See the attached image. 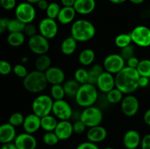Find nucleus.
<instances>
[{
    "label": "nucleus",
    "instance_id": "obj_27",
    "mask_svg": "<svg viewBox=\"0 0 150 149\" xmlns=\"http://www.w3.org/2000/svg\"><path fill=\"white\" fill-rule=\"evenodd\" d=\"M26 35L23 32H11L7 35V41L11 47L18 48L24 43Z\"/></svg>",
    "mask_w": 150,
    "mask_h": 149
},
{
    "label": "nucleus",
    "instance_id": "obj_30",
    "mask_svg": "<svg viewBox=\"0 0 150 149\" xmlns=\"http://www.w3.org/2000/svg\"><path fill=\"white\" fill-rule=\"evenodd\" d=\"M104 70L103 67L100 64H93L90 67L88 72H89V83L95 85L96 82L98 80V78L99 76L102 74Z\"/></svg>",
    "mask_w": 150,
    "mask_h": 149
},
{
    "label": "nucleus",
    "instance_id": "obj_52",
    "mask_svg": "<svg viewBox=\"0 0 150 149\" xmlns=\"http://www.w3.org/2000/svg\"><path fill=\"white\" fill-rule=\"evenodd\" d=\"M63 7H73L76 0H60Z\"/></svg>",
    "mask_w": 150,
    "mask_h": 149
},
{
    "label": "nucleus",
    "instance_id": "obj_25",
    "mask_svg": "<svg viewBox=\"0 0 150 149\" xmlns=\"http://www.w3.org/2000/svg\"><path fill=\"white\" fill-rule=\"evenodd\" d=\"M95 59V53L91 48L83 50L79 55V62L83 67H88L93 64Z\"/></svg>",
    "mask_w": 150,
    "mask_h": 149
},
{
    "label": "nucleus",
    "instance_id": "obj_10",
    "mask_svg": "<svg viewBox=\"0 0 150 149\" xmlns=\"http://www.w3.org/2000/svg\"><path fill=\"white\" fill-rule=\"evenodd\" d=\"M28 46L33 53L38 56L47 54L50 49L48 39L42 36L40 34H37L35 36L29 37Z\"/></svg>",
    "mask_w": 150,
    "mask_h": 149
},
{
    "label": "nucleus",
    "instance_id": "obj_42",
    "mask_svg": "<svg viewBox=\"0 0 150 149\" xmlns=\"http://www.w3.org/2000/svg\"><path fill=\"white\" fill-rule=\"evenodd\" d=\"M13 71V67L9 61L6 60H0V74L8 75Z\"/></svg>",
    "mask_w": 150,
    "mask_h": 149
},
{
    "label": "nucleus",
    "instance_id": "obj_48",
    "mask_svg": "<svg viewBox=\"0 0 150 149\" xmlns=\"http://www.w3.org/2000/svg\"><path fill=\"white\" fill-rule=\"evenodd\" d=\"M142 149H150V134H147L142 138L141 142Z\"/></svg>",
    "mask_w": 150,
    "mask_h": 149
},
{
    "label": "nucleus",
    "instance_id": "obj_9",
    "mask_svg": "<svg viewBox=\"0 0 150 149\" xmlns=\"http://www.w3.org/2000/svg\"><path fill=\"white\" fill-rule=\"evenodd\" d=\"M132 42L142 48L150 46V29L146 26L140 25L130 32Z\"/></svg>",
    "mask_w": 150,
    "mask_h": 149
},
{
    "label": "nucleus",
    "instance_id": "obj_22",
    "mask_svg": "<svg viewBox=\"0 0 150 149\" xmlns=\"http://www.w3.org/2000/svg\"><path fill=\"white\" fill-rule=\"evenodd\" d=\"M96 7L95 0H76L73 8L76 13L86 15L92 13Z\"/></svg>",
    "mask_w": 150,
    "mask_h": 149
},
{
    "label": "nucleus",
    "instance_id": "obj_50",
    "mask_svg": "<svg viewBox=\"0 0 150 149\" xmlns=\"http://www.w3.org/2000/svg\"><path fill=\"white\" fill-rule=\"evenodd\" d=\"M149 83V78L146 77L140 76V78L139 80V86L140 88H146L148 86Z\"/></svg>",
    "mask_w": 150,
    "mask_h": 149
},
{
    "label": "nucleus",
    "instance_id": "obj_2",
    "mask_svg": "<svg viewBox=\"0 0 150 149\" xmlns=\"http://www.w3.org/2000/svg\"><path fill=\"white\" fill-rule=\"evenodd\" d=\"M71 37L77 42H85L91 40L96 34L93 23L86 19H78L72 23L70 29Z\"/></svg>",
    "mask_w": 150,
    "mask_h": 149
},
{
    "label": "nucleus",
    "instance_id": "obj_47",
    "mask_svg": "<svg viewBox=\"0 0 150 149\" xmlns=\"http://www.w3.org/2000/svg\"><path fill=\"white\" fill-rule=\"evenodd\" d=\"M139 62H140V60L136 56H133L131 58H128V59L126 61V66L130 68L136 69L139 66Z\"/></svg>",
    "mask_w": 150,
    "mask_h": 149
},
{
    "label": "nucleus",
    "instance_id": "obj_45",
    "mask_svg": "<svg viewBox=\"0 0 150 149\" xmlns=\"http://www.w3.org/2000/svg\"><path fill=\"white\" fill-rule=\"evenodd\" d=\"M0 6L5 10H11L16 7V0H0Z\"/></svg>",
    "mask_w": 150,
    "mask_h": 149
},
{
    "label": "nucleus",
    "instance_id": "obj_49",
    "mask_svg": "<svg viewBox=\"0 0 150 149\" xmlns=\"http://www.w3.org/2000/svg\"><path fill=\"white\" fill-rule=\"evenodd\" d=\"M9 20L10 19L7 18H0V34L7 30Z\"/></svg>",
    "mask_w": 150,
    "mask_h": 149
},
{
    "label": "nucleus",
    "instance_id": "obj_6",
    "mask_svg": "<svg viewBox=\"0 0 150 149\" xmlns=\"http://www.w3.org/2000/svg\"><path fill=\"white\" fill-rule=\"evenodd\" d=\"M103 118V114L99 108L95 106H90L85 108L80 114L79 119L88 127H96L100 125Z\"/></svg>",
    "mask_w": 150,
    "mask_h": 149
},
{
    "label": "nucleus",
    "instance_id": "obj_13",
    "mask_svg": "<svg viewBox=\"0 0 150 149\" xmlns=\"http://www.w3.org/2000/svg\"><path fill=\"white\" fill-rule=\"evenodd\" d=\"M123 114L127 117H133L137 114L139 110V102L136 96L127 94L120 102Z\"/></svg>",
    "mask_w": 150,
    "mask_h": 149
},
{
    "label": "nucleus",
    "instance_id": "obj_57",
    "mask_svg": "<svg viewBox=\"0 0 150 149\" xmlns=\"http://www.w3.org/2000/svg\"><path fill=\"white\" fill-rule=\"evenodd\" d=\"M39 1H40V0H25V1H26V2L32 4H37Z\"/></svg>",
    "mask_w": 150,
    "mask_h": 149
},
{
    "label": "nucleus",
    "instance_id": "obj_31",
    "mask_svg": "<svg viewBox=\"0 0 150 149\" xmlns=\"http://www.w3.org/2000/svg\"><path fill=\"white\" fill-rule=\"evenodd\" d=\"M123 95H124V93L120 89L115 87L106 93V99L111 104L120 103L122 102L123 97H124Z\"/></svg>",
    "mask_w": 150,
    "mask_h": 149
},
{
    "label": "nucleus",
    "instance_id": "obj_38",
    "mask_svg": "<svg viewBox=\"0 0 150 149\" xmlns=\"http://www.w3.org/2000/svg\"><path fill=\"white\" fill-rule=\"evenodd\" d=\"M42 141L48 146H54L59 143L58 137L54 131H45L42 136Z\"/></svg>",
    "mask_w": 150,
    "mask_h": 149
},
{
    "label": "nucleus",
    "instance_id": "obj_4",
    "mask_svg": "<svg viewBox=\"0 0 150 149\" xmlns=\"http://www.w3.org/2000/svg\"><path fill=\"white\" fill-rule=\"evenodd\" d=\"M98 98V89L96 86L91 83L81 85L75 99L79 106L81 108H88L93 106Z\"/></svg>",
    "mask_w": 150,
    "mask_h": 149
},
{
    "label": "nucleus",
    "instance_id": "obj_14",
    "mask_svg": "<svg viewBox=\"0 0 150 149\" xmlns=\"http://www.w3.org/2000/svg\"><path fill=\"white\" fill-rule=\"evenodd\" d=\"M95 86L100 91L107 93L116 87L115 77L111 73L104 71L98 78Z\"/></svg>",
    "mask_w": 150,
    "mask_h": 149
},
{
    "label": "nucleus",
    "instance_id": "obj_29",
    "mask_svg": "<svg viewBox=\"0 0 150 149\" xmlns=\"http://www.w3.org/2000/svg\"><path fill=\"white\" fill-rule=\"evenodd\" d=\"M51 67V59L47 54L38 56L35 61V69L40 72H45Z\"/></svg>",
    "mask_w": 150,
    "mask_h": 149
},
{
    "label": "nucleus",
    "instance_id": "obj_56",
    "mask_svg": "<svg viewBox=\"0 0 150 149\" xmlns=\"http://www.w3.org/2000/svg\"><path fill=\"white\" fill-rule=\"evenodd\" d=\"M131 3L134 4H141L145 1V0H129Z\"/></svg>",
    "mask_w": 150,
    "mask_h": 149
},
{
    "label": "nucleus",
    "instance_id": "obj_26",
    "mask_svg": "<svg viewBox=\"0 0 150 149\" xmlns=\"http://www.w3.org/2000/svg\"><path fill=\"white\" fill-rule=\"evenodd\" d=\"M58 122L57 118L54 115L49 114L40 118L41 129L45 131H54Z\"/></svg>",
    "mask_w": 150,
    "mask_h": 149
},
{
    "label": "nucleus",
    "instance_id": "obj_58",
    "mask_svg": "<svg viewBox=\"0 0 150 149\" xmlns=\"http://www.w3.org/2000/svg\"><path fill=\"white\" fill-rule=\"evenodd\" d=\"M103 149H114V148H111V147H106V148H103Z\"/></svg>",
    "mask_w": 150,
    "mask_h": 149
},
{
    "label": "nucleus",
    "instance_id": "obj_16",
    "mask_svg": "<svg viewBox=\"0 0 150 149\" xmlns=\"http://www.w3.org/2000/svg\"><path fill=\"white\" fill-rule=\"evenodd\" d=\"M44 73L48 83L51 85L62 84L65 80V73L58 67H51Z\"/></svg>",
    "mask_w": 150,
    "mask_h": 149
},
{
    "label": "nucleus",
    "instance_id": "obj_37",
    "mask_svg": "<svg viewBox=\"0 0 150 149\" xmlns=\"http://www.w3.org/2000/svg\"><path fill=\"white\" fill-rule=\"evenodd\" d=\"M62 7H60V5L57 2H51L48 4V7L47 10H45L47 17L51 19H57L58 17V15L59 13L60 10Z\"/></svg>",
    "mask_w": 150,
    "mask_h": 149
},
{
    "label": "nucleus",
    "instance_id": "obj_17",
    "mask_svg": "<svg viewBox=\"0 0 150 149\" xmlns=\"http://www.w3.org/2000/svg\"><path fill=\"white\" fill-rule=\"evenodd\" d=\"M54 131L57 134L59 140H68L74 133L73 132V124L69 120L59 121Z\"/></svg>",
    "mask_w": 150,
    "mask_h": 149
},
{
    "label": "nucleus",
    "instance_id": "obj_8",
    "mask_svg": "<svg viewBox=\"0 0 150 149\" xmlns=\"http://www.w3.org/2000/svg\"><path fill=\"white\" fill-rule=\"evenodd\" d=\"M103 67L105 71L116 75L126 67V61L120 54L112 53L104 58Z\"/></svg>",
    "mask_w": 150,
    "mask_h": 149
},
{
    "label": "nucleus",
    "instance_id": "obj_54",
    "mask_svg": "<svg viewBox=\"0 0 150 149\" xmlns=\"http://www.w3.org/2000/svg\"><path fill=\"white\" fill-rule=\"evenodd\" d=\"M0 149H18L17 147L13 143H7V144H4L1 146Z\"/></svg>",
    "mask_w": 150,
    "mask_h": 149
},
{
    "label": "nucleus",
    "instance_id": "obj_35",
    "mask_svg": "<svg viewBox=\"0 0 150 149\" xmlns=\"http://www.w3.org/2000/svg\"><path fill=\"white\" fill-rule=\"evenodd\" d=\"M74 79L80 85L86 84L89 83V72L84 68H79L74 73Z\"/></svg>",
    "mask_w": 150,
    "mask_h": 149
},
{
    "label": "nucleus",
    "instance_id": "obj_23",
    "mask_svg": "<svg viewBox=\"0 0 150 149\" xmlns=\"http://www.w3.org/2000/svg\"><path fill=\"white\" fill-rule=\"evenodd\" d=\"M76 12L73 7H63L60 10L57 17V20L62 25L73 23L76 18Z\"/></svg>",
    "mask_w": 150,
    "mask_h": 149
},
{
    "label": "nucleus",
    "instance_id": "obj_21",
    "mask_svg": "<svg viewBox=\"0 0 150 149\" xmlns=\"http://www.w3.org/2000/svg\"><path fill=\"white\" fill-rule=\"evenodd\" d=\"M16 127L9 123L0 125V143L2 145L13 143L16 137Z\"/></svg>",
    "mask_w": 150,
    "mask_h": 149
},
{
    "label": "nucleus",
    "instance_id": "obj_24",
    "mask_svg": "<svg viewBox=\"0 0 150 149\" xmlns=\"http://www.w3.org/2000/svg\"><path fill=\"white\" fill-rule=\"evenodd\" d=\"M77 41L73 37H68L62 42L61 46H60L61 52L65 56L72 55L77 49Z\"/></svg>",
    "mask_w": 150,
    "mask_h": 149
},
{
    "label": "nucleus",
    "instance_id": "obj_1",
    "mask_svg": "<svg viewBox=\"0 0 150 149\" xmlns=\"http://www.w3.org/2000/svg\"><path fill=\"white\" fill-rule=\"evenodd\" d=\"M140 74L136 69L126 66L115 75L116 87L124 94H131L139 88Z\"/></svg>",
    "mask_w": 150,
    "mask_h": 149
},
{
    "label": "nucleus",
    "instance_id": "obj_15",
    "mask_svg": "<svg viewBox=\"0 0 150 149\" xmlns=\"http://www.w3.org/2000/svg\"><path fill=\"white\" fill-rule=\"evenodd\" d=\"M13 143L18 149H36L38 141L33 134L23 132L18 134Z\"/></svg>",
    "mask_w": 150,
    "mask_h": 149
},
{
    "label": "nucleus",
    "instance_id": "obj_5",
    "mask_svg": "<svg viewBox=\"0 0 150 149\" xmlns=\"http://www.w3.org/2000/svg\"><path fill=\"white\" fill-rule=\"evenodd\" d=\"M54 102V100L49 95H38L32 102V112L39 116L40 118L49 115L52 112Z\"/></svg>",
    "mask_w": 150,
    "mask_h": 149
},
{
    "label": "nucleus",
    "instance_id": "obj_46",
    "mask_svg": "<svg viewBox=\"0 0 150 149\" xmlns=\"http://www.w3.org/2000/svg\"><path fill=\"white\" fill-rule=\"evenodd\" d=\"M76 149H100L99 147L95 143H92V142L86 141L83 142V143H80Z\"/></svg>",
    "mask_w": 150,
    "mask_h": 149
},
{
    "label": "nucleus",
    "instance_id": "obj_53",
    "mask_svg": "<svg viewBox=\"0 0 150 149\" xmlns=\"http://www.w3.org/2000/svg\"><path fill=\"white\" fill-rule=\"evenodd\" d=\"M144 121L146 125L150 126V108L148 109L144 114Z\"/></svg>",
    "mask_w": 150,
    "mask_h": 149
},
{
    "label": "nucleus",
    "instance_id": "obj_28",
    "mask_svg": "<svg viewBox=\"0 0 150 149\" xmlns=\"http://www.w3.org/2000/svg\"><path fill=\"white\" fill-rule=\"evenodd\" d=\"M80 86L81 85L75 79H70V80H66L63 84L66 96H70V97L76 96Z\"/></svg>",
    "mask_w": 150,
    "mask_h": 149
},
{
    "label": "nucleus",
    "instance_id": "obj_39",
    "mask_svg": "<svg viewBox=\"0 0 150 149\" xmlns=\"http://www.w3.org/2000/svg\"><path fill=\"white\" fill-rule=\"evenodd\" d=\"M24 118L25 117L23 116V114L21 113V112H13V114L10 115V118H9L8 123L15 127H20V126L23 125V121H24Z\"/></svg>",
    "mask_w": 150,
    "mask_h": 149
},
{
    "label": "nucleus",
    "instance_id": "obj_32",
    "mask_svg": "<svg viewBox=\"0 0 150 149\" xmlns=\"http://www.w3.org/2000/svg\"><path fill=\"white\" fill-rule=\"evenodd\" d=\"M50 96H51V98L54 101L64 99V97L66 96V94L65 92H64L63 85H51V89H50Z\"/></svg>",
    "mask_w": 150,
    "mask_h": 149
},
{
    "label": "nucleus",
    "instance_id": "obj_18",
    "mask_svg": "<svg viewBox=\"0 0 150 149\" xmlns=\"http://www.w3.org/2000/svg\"><path fill=\"white\" fill-rule=\"evenodd\" d=\"M107 134L108 133L105 127L98 125L89 128V129L86 131V138L88 141L97 144V143L104 141L106 139Z\"/></svg>",
    "mask_w": 150,
    "mask_h": 149
},
{
    "label": "nucleus",
    "instance_id": "obj_55",
    "mask_svg": "<svg viewBox=\"0 0 150 149\" xmlns=\"http://www.w3.org/2000/svg\"><path fill=\"white\" fill-rule=\"evenodd\" d=\"M110 2L113 3V4H122V3L125 2L127 0H108Z\"/></svg>",
    "mask_w": 150,
    "mask_h": 149
},
{
    "label": "nucleus",
    "instance_id": "obj_43",
    "mask_svg": "<svg viewBox=\"0 0 150 149\" xmlns=\"http://www.w3.org/2000/svg\"><path fill=\"white\" fill-rule=\"evenodd\" d=\"M86 128H87V127L80 119L77 120L73 124V132L77 134H83L86 131Z\"/></svg>",
    "mask_w": 150,
    "mask_h": 149
},
{
    "label": "nucleus",
    "instance_id": "obj_51",
    "mask_svg": "<svg viewBox=\"0 0 150 149\" xmlns=\"http://www.w3.org/2000/svg\"><path fill=\"white\" fill-rule=\"evenodd\" d=\"M48 4L49 3L46 1V0H40V1H38V3L37 4L38 7L41 10H46L47 8L48 7Z\"/></svg>",
    "mask_w": 150,
    "mask_h": 149
},
{
    "label": "nucleus",
    "instance_id": "obj_40",
    "mask_svg": "<svg viewBox=\"0 0 150 149\" xmlns=\"http://www.w3.org/2000/svg\"><path fill=\"white\" fill-rule=\"evenodd\" d=\"M13 72L17 77H20V78H24L26 75L28 74L29 72H28L27 69L25 67L23 64H17L13 67Z\"/></svg>",
    "mask_w": 150,
    "mask_h": 149
},
{
    "label": "nucleus",
    "instance_id": "obj_3",
    "mask_svg": "<svg viewBox=\"0 0 150 149\" xmlns=\"http://www.w3.org/2000/svg\"><path fill=\"white\" fill-rule=\"evenodd\" d=\"M45 73L35 70L28 73L23 79V86L27 91L32 93H39L48 86Z\"/></svg>",
    "mask_w": 150,
    "mask_h": 149
},
{
    "label": "nucleus",
    "instance_id": "obj_44",
    "mask_svg": "<svg viewBox=\"0 0 150 149\" xmlns=\"http://www.w3.org/2000/svg\"><path fill=\"white\" fill-rule=\"evenodd\" d=\"M37 32H38V29L37 27L34 24H32V23H27V24L25 25L24 30H23V33L26 36L31 37L35 36V34H37Z\"/></svg>",
    "mask_w": 150,
    "mask_h": 149
},
{
    "label": "nucleus",
    "instance_id": "obj_19",
    "mask_svg": "<svg viewBox=\"0 0 150 149\" xmlns=\"http://www.w3.org/2000/svg\"><path fill=\"white\" fill-rule=\"evenodd\" d=\"M142 142V137L138 131L130 129L126 131L123 137V145L126 149H136Z\"/></svg>",
    "mask_w": 150,
    "mask_h": 149
},
{
    "label": "nucleus",
    "instance_id": "obj_33",
    "mask_svg": "<svg viewBox=\"0 0 150 149\" xmlns=\"http://www.w3.org/2000/svg\"><path fill=\"white\" fill-rule=\"evenodd\" d=\"M131 42L132 39L130 33L120 34L117 35L114 39V43H115L116 46L120 48V49L129 45H131Z\"/></svg>",
    "mask_w": 150,
    "mask_h": 149
},
{
    "label": "nucleus",
    "instance_id": "obj_36",
    "mask_svg": "<svg viewBox=\"0 0 150 149\" xmlns=\"http://www.w3.org/2000/svg\"><path fill=\"white\" fill-rule=\"evenodd\" d=\"M136 70H137L138 72L140 74V76H143V77H146L150 78V60H141Z\"/></svg>",
    "mask_w": 150,
    "mask_h": 149
},
{
    "label": "nucleus",
    "instance_id": "obj_41",
    "mask_svg": "<svg viewBox=\"0 0 150 149\" xmlns=\"http://www.w3.org/2000/svg\"><path fill=\"white\" fill-rule=\"evenodd\" d=\"M120 55L124 58L125 61H127L128 58L134 56L135 54V48L132 45H129L125 48H122L120 51Z\"/></svg>",
    "mask_w": 150,
    "mask_h": 149
},
{
    "label": "nucleus",
    "instance_id": "obj_12",
    "mask_svg": "<svg viewBox=\"0 0 150 149\" xmlns=\"http://www.w3.org/2000/svg\"><path fill=\"white\" fill-rule=\"evenodd\" d=\"M38 30L42 36L49 40L54 39L58 34V24L54 19L46 17L40 20Z\"/></svg>",
    "mask_w": 150,
    "mask_h": 149
},
{
    "label": "nucleus",
    "instance_id": "obj_11",
    "mask_svg": "<svg viewBox=\"0 0 150 149\" xmlns=\"http://www.w3.org/2000/svg\"><path fill=\"white\" fill-rule=\"evenodd\" d=\"M52 113L59 121H67L72 118L73 112L71 106L67 101L60 99L54 102Z\"/></svg>",
    "mask_w": 150,
    "mask_h": 149
},
{
    "label": "nucleus",
    "instance_id": "obj_7",
    "mask_svg": "<svg viewBox=\"0 0 150 149\" xmlns=\"http://www.w3.org/2000/svg\"><path fill=\"white\" fill-rule=\"evenodd\" d=\"M36 9L33 4L26 1L19 3L15 8L16 18L18 19L25 24L31 23L36 18Z\"/></svg>",
    "mask_w": 150,
    "mask_h": 149
},
{
    "label": "nucleus",
    "instance_id": "obj_34",
    "mask_svg": "<svg viewBox=\"0 0 150 149\" xmlns=\"http://www.w3.org/2000/svg\"><path fill=\"white\" fill-rule=\"evenodd\" d=\"M25 23L19 20L18 19H10L7 30L10 33L11 32H23L25 28Z\"/></svg>",
    "mask_w": 150,
    "mask_h": 149
},
{
    "label": "nucleus",
    "instance_id": "obj_20",
    "mask_svg": "<svg viewBox=\"0 0 150 149\" xmlns=\"http://www.w3.org/2000/svg\"><path fill=\"white\" fill-rule=\"evenodd\" d=\"M40 118L33 112L26 115L22 125L24 132L32 134L37 132L41 128Z\"/></svg>",
    "mask_w": 150,
    "mask_h": 149
}]
</instances>
